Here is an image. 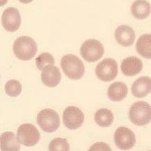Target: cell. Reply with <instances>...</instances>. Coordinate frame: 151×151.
Wrapping results in <instances>:
<instances>
[{
	"instance_id": "cell-1",
	"label": "cell",
	"mask_w": 151,
	"mask_h": 151,
	"mask_svg": "<svg viewBox=\"0 0 151 151\" xmlns=\"http://www.w3.org/2000/svg\"><path fill=\"white\" fill-rule=\"evenodd\" d=\"M37 51V43L30 37H20L15 41L13 44V52L15 55L24 61L31 60L35 56Z\"/></svg>"
},
{
	"instance_id": "cell-2",
	"label": "cell",
	"mask_w": 151,
	"mask_h": 151,
	"mask_svg": "<svg viewBox=\"0 0 151 151\" xmlns=\"http://www.w3.org/2000/svg\"><path fill=\"white\" fill-rule=\"evenodd\" d=\"M61 68L68 78L80 80L85 74V66L82 61L74 55H67L61 59Z\"/></svg>"
},
{
	"instance_id": "cell-3",
	"label": "cell",
	"mask_w": 151,
	"mask_h": 151,
	"mask_svg": "<svg viewBox=\"0 0 151 151\" xmlns=\"http://www.w3.org/2000/svg\"><path fill=\"white\" fill-rule=\"evenodd\" d=\"M151 109L149 103L137 102L132 104L129 110V119L131 122L137 126H144L150 122Z\"/></svg>"
},
{
	"instance_id": "cell-4",
	"label": "cell",
	"mask_w": 151,
	"mask_h": 151,
	"mask_svg": "<svg viewBox=\"0 0 151 151\" xmlns=\"http://www.w3.org/2000/svg\"><path fill=\"white\" fill-rule=\"evenodd\" d=\"M37 124L46 132H55L60 124L59 114L52 109H45L40 111L37 117Z\"/></svg>"
},
{
	"instance_id": "cell-5",
	"label": "cell",
	"mask_w": 151,
	"mask_h": 151,
	"mask_svg": "<svg viewBox=\"0 0 151 151\" xmlns=\"http://www.w3.org/2000/svg\"><path fill=\"white\" fill-rule=\"evenodd\" d=\"M104 54V47L99 41L89 39L83 43L81 47V55L83 59L89 63H94L102 58Z\"/></svg>"
},
{
	"instance_id": "cell-6",
	"label": "cell",
	"mask_w": 151,
	"mask_h": 151,
	"mask_svg": "<svg viewBox=\"0 0 151 151\" xmlns=\"http://www.w3.org/2000/svg\"><path fill=\"white\" fill-rule=\"evenodd\" d=\"M17 137L20 144L25 146H33L39 141L40 132L34 125L24 124L18 128Z\"/></svg>"
},
{
	"instance_id": "cell-7",
	"label": "cell",
	"mask_w": 151,
	"mask_h": 151,
	"mask_svg": "<svg viewBox=\"0 0 151 151\" xmlns=\"http://www.w3.org/2000/svg\"><path fill=\"white\" fill-rule=\"evenodd\" d=\"M97 77L100 81H111L118 75V64L114 59H105L99 63L95 69Z\"/></svg>"
},
{
	"instance_id": "cell-8",
	"label": "cell",
	"mask_w": 151,
	"mask_h": 151,
	"mask_svg": "<svg viewBox=\"0 0 151 151\" xmlns=\"http://www.w3.org/2000/svg\"><path fill=\"white\" fill-rule=\"evenodd\" d=\"M85 119V115L82 111L76 106H68L63 111V121L66 127L71 130L81 128Z\"/></svg>"
},
{
	"instance_id": "cell-9",
	"label": "cell",
	"mask_w": 151,
	"mask_h": 151,
	"mask_svg": "<svg viewBox=\"0 0 151 151\" xmlns=\"http://www.w3.org/2000/svg\"><path fill=\"white\" fill-rule=\"evenodd\" d=\"M114 140L116 146L122 150H131L136 144V137L133 132L126 127H119L116 129Z\"/></svg>"
},
{
	"instance_id": "cell-10",
	"label": "cell",
	"mask_w": 151,
	"mask_h": 151,
	"mask_svg": "<svg viewBox=\"0 0 151 151\" xmlns=\"http://www.w3.org/2000/svg\"><path fill=\"white\" fill-rule=\"evenodd\" d=\"M21 17L19 11L15 7H8L2 16V24L8 32H16L20 26Z\"/></svg>"
},
{
	"instance_id": "cell-11",
	"label": "cell",
	"mask_w": 151,
	"mask_h": 151,
	"mask_svg": "<svg viewBox=\"0 0 151 151\" xmlns=\"http://www.w3.org/2000/svg\"><path fill=\"white\" fill-rule=\"evenodd\" d=\"M41 78L45 86L53 88L58 86L61 81V73L58 67L47 66L42 69Z\"/></svg>"
},
{
	"instance_id": "cell-12",
	"label": "cell",
	"mask_w": 151,
	"mask_h": 151,
	"mask_svg": "<svg viewBox=\"0 0 151 151\" xmlns=\"http://www.w3.org/2000/svg\"><path fill=\"white\" fill-rule=\"evenodd\" d=\"M115 37L117 42L121 46L128 47L134 42L136 34L131 27L128 25H120L115 29Z\"/></svg>"
},
{
	"instance_id": "cell-13",
	"label": "cell",
	"mask_w": 151,
	"mask_h": 151,
	"mask_svg": "<svg viewBox=\"0 0 151 151\" xmlns=\"http://www.w3.org/2000/svg\"><path fill=\"white\" fill-rule=\"evenodd\" d=\"M143 68L141 59L136 56H130L123 60L121 63V71L125 76H132L140 73Z\"/></svg>"
},
{
	"instance_id": "cell-14",
	"label": "cell",
	"mask_w": 151,
	"mask_h": 151,
	"mask_svg": "<svg viewBox=\"0 0 151 151\" xmlns=\"http://www.w3.org/2000/svg\"><path fill=\"white\" fill-rule=\"evenodd\" d=\"M151 80L149 76H141L132 86V93L136 98H144L150 93Z\"/></svg>"
},
{
	"instance_id": "cell-15",
	"label": "cell",
	"mask_w": 151,
	"mask_h": 151,
	"mask_svg": "<svg viewBox=\"0 0 151 151\" xmlns=\"http://www.w3.org/2000/svg\"><path fill=\"white\" fill-rule=\"evenodd\" d=\"M1 151H20V144L12 132H5L0 136Z\"/></svg>"
},
{
	"instance_id": "cell-16",
	"label": "cell",
	"mask_w": 151,
	"mask_h": 151,
	"mask_svg": "<svg viewBox=\"0 0 151 151\" xmlns=\"http://www.w3.org/2000/svg\"><path fill=\"white\" fill-rule=\"evenodd\" d=\"M107 95L109 99L113 102H120L128 95V87L124 83L114 82L109 86Z\"/></svg>"
},
{
	"instance_id": "cell-17",
	"label": "cell",
	"mask_w": 151,
	"mask_h": 151,
	"mask_svg": "<svg viewBox=\"0 0 151 151\" xmlns=\"http://www.w3.org/2000/svg\"><path fill=\"white\" fill-rule=\"evenodd\" d=\"M131 12L137 19H145L150 13V5L146 0H136L132 5Z\"/></svg>"
},
{
	"instance_id": "cell-18",
	"label": "cell",
	"mask_w": 151,
	"mask_h": 151,
	"mask_svg": "<svg viewBox=\"0 0 151 151\" xmlns=\"http://www.w3.org/2000/svg\"><path fill=\"white\" fill-rule=\"evenodd\" d=\"M151 35L150 33L141 35L136 44V49L137 53L145 59L151 58Z\"/></svg>"
},
{
	"instance_id": "cell-19",
	"label": "cell",
	"mask_w": 151,
	"mask_h": 151,
	"mask_svg": "<svg viewBox=\"0 0 151 151\" xmlns=\"http://www.w3.org/2000/svg\"><path fill=\"white\" fill-rule=\"evenodd\" d=\"M94 120L99 126L102 128H106L112 124L114 121V115L111 111L108 109L102 108L97 111L95 113Z\"/></svg>"
},
{
	"instance_id": "cell-20",
	"label": "cell",
	"mask_w": 151,
	"mask_h": 151,
	"mask_svg": "<svg viewBox=\"0 0 151 151\" xmlns=\"http://www.w3.org/2000/svg\"><path fill=\"white\" fill-rule=\"evenodd\" d=\"M54 63H55V59L52 55L50 53H42L36 59V66L40 71H42L47 66L53 65Z\"/></svg>"
},
{
	"instance_id": "cell-21",
	"label": "cell",
	"mask_w": 151,
	"mask_h": 151,
	"mask_svg": "<svg viewBox=\"0 0 151 151\" xmlns=\"http://www.w3.org/2000/svg\"><path fill=\"white\" fill-rule=\"evenodd\" d=\"M22 87L20 83L16 80H10L5 85V92L10 97H17L20 94Z\"/></svg>"
},
{
	"instance_id": "cell-22",
	"label": "cell",
	"mask_w": 151,
	"mask_h": 151,
	"mask_svg": "<svg viewBox=\"0 0 151 151\" xmlns=\"http://www.w3.org/2000/svg\"><path fill=\"white\" fill-rule=\"evenodd\" d=\"M70 146L65 138H55L50 141L49 151H69Z\"/></svg>"
},
{
	"instance_id": "cell-23",
	"label": "cell",
	"mask_w": 151,
	"mask_h": 151,
	"mask_svg": "<svg viewBox=\"0 0 151 151\" xmlns=\"http://www.w3.org/2000/svg\"><path fill=\"white\" fill-rule=\"evenodd\" d=\"M89 151H111V149L105 142H96L91 145Z\"/></svg>"
},
{
	"instance_id": "cell-24",
	"label": "cell",
	"mask_w": 151,
	"mask_h": 151,
	"mask_svg": "<svg viewBox=\"0 0 151 151\" xmlns=\"http://www.w3.org/2000/svg\"><path fill=\"white\" fill-rule=\"evenodd\" d=\"M7 1H8V0H0V7L4 6V5L7 3Z\"/></svg>"
},
{
	"instance_id": "cell-25",
	"label": "cell",
	"mask_w": 151,
	"mask_h": 151,
	"mask_svg": "<svg viewBox=\"0 0 151 151\" xmlns=\"http://www.w3.org/2000/svg\"><path fill=\"white\" fill-rule=\"evenodd\" d=\"M19 1L22 4H29L31 2H33V0H19Z\"/></svg>"
}]
</instances>
